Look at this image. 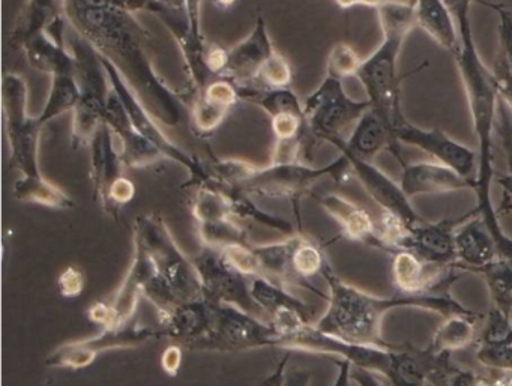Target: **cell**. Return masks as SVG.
I'll return each instance as SVG.
<instances>
[{
  "label": "cell",
  "mask_w": 512,
  "mask_h": 386,
  "mask_svg": "<svg viewBox=\"0 0 512 386\" xmlns=\"http://www.w3.org/2000/svg\"><path fill=\"white\" fill-rule=\"evenodd\" d=\"M322 277L325 278L329 289L328 299H326L328 308L314 325L320 331L350 343L395 349L398 344L383 340L382 320L388 311L397 310V308L433 311L440 314L443 319L455 314H466V316L476 314V311L464 307L457 299L452 298L448 289L431 290V292L416 293V295L397 292L392 296H377L344 281L334 271L331 263L323 269Z\"/></svg>",
  "instance_id": "1"
},
{
  "label": "cell",
  "mask_w": 512,
  "mask_h": 386,
  "mask_svg": "<svg viewBox=\"0 0 512 386\" xmlns=\"http://www.w3.org/2000/svg\"><path fill=\"white\" fill-rule=\"evenodd\" d=\"M457 23L460 49L454 53L458 73L466 89L473 131L478 139V170H476L475 194L478 199L475 211L485 224L499 220L497 209L491 202V182L496 178L493 167V134L496 131L499 94L493 73L485 67L473 41L470 26V4H455L448 7Z\"/></svg>",
  "instance_id": "2"
},
{
  "label": "cell",
  "mask_w": 512,
  "mask_h": 386,
  "mask_svg": "<svg viewBox=\"0 0 512 386\" xmlns=\"http://www.w3.org/2000/svg\"><path fill=\"white\" fill-rule=\"evenodd\" d=\"M28 82L19 73H7L2 82L5 131L10 146L11 163L20 172L13 193L19 202L67 211L74 200L53 184L40 169V142L43 124L28 112Z\"/></svg>",
  "instance_id": "3"
},
{
  "label": "cell",
  "mask_w": 512,
  "mask_h": 386,
  "mask_svg": "<svg viewBox=\"0 0 512 386\" xmlns=\"http://www.w3.org/2000/svg\"><path fill=\"white\" fill-rule=\"evenodd\" d=\"M209 167L212 178L221 185L241 191L250 197L289 200L301 227L302 197L311 194L316 182L331 176L338 184H344L352 175V167L344 155L328 166L314 167L304 161L295 163H269L257 166L241 158H217Z\"/></svg>",
  "instance_id": "4"
},
{
  "label": "cell",
  "mask_w": 512,
  "mask_h": 386,
  "mask_svg": "<svg viewBox=\"0 0 512 386\" xmlns=\"http://www.w3.org/2000/svg\"><path fill=\"white\" fill-rule=\"evenodd\" d=\"M383 40L380 46L362 61L356 79L362 83L374 112L392 130L395 124L406 118L401 101V79L398 61L404 41L416 26L413 2L389 0L377 8Z\"/></svg>",
  "instance_id": "5"
},
{
  "label": "cell",
  "mask_w": 512,
  "mask_h": 386,
  "mask_svg": "<svg viewBox=\"0 0 512 386\" xmlns=\"http://www.w3.org/2000/svg\"><path fill=\"white\" fill-rule=\"evenodd\" d=\"M133 247L149 257L157 277L170 287L179 302L203 298L193 259L181 250L163 215L149 212L134 220Z\"/></svg>",
  "instance_id": "6"
},
{
  "label": "cell",
  "mask_w": 512,
  "mask_h": 386,
  "mask_svg": "<svg viewBox=\"0 0 512 386\" xmlns=\"http://www.w3.org/2000/svg\"><path fill=\"white\" fill-rule=\"evenodd\" d=\"M68 46L76 56L80 85V100L71 113V142L74 149L89 148L106 122L112 86L100 55L88 41L73 31L68 35Z\"/></svg>",
  "instance_id": "7"
},
{
  "label": "cell",
  "mask_w": 512,
  "mask_h": 386,
  "mask_svg": "<svg viewBox=\"0 0 512 386\" xmlns=\"http://www.w3.org/2000/svg\"><path fill=\"white\" fill-rule=\"evenodd\" d=\"M254 251L259 259L262 277L289 289L299 287L316 293L325 301L328 299V295L320 292L311 281L316 275H322L329 263L328 256L323 245L307 233L299 230L281 241L254 245Z\"/></svg>",
  "instance_id": "8"
},
{
  "label": "cell",
  "mask_w": 512,
  "mask_h": 386,
  "mask_svg": "<svg viewBox=\"0 0 512 386\" xmlns=\"http://www.w3.org/2000/svg\"><path fill=\"white\" fill-rule=\"evenodd\" d=\"M371 109L368 98L355 100L344 91L343 80L326 74L316 91L304 100L305 125L314 142L337 148L346 142L359 119Z\"/></svg>",
  "instance_id": "9"
},
{
  "label": "cell",
  "mask_w": 512,
  "mask_h": 386,
  "mask_svg": "<svg viewBox=\"0 0 512 386\" xmlns=\"http://www.w3.org/2000/svg\"><path fill=\"white\" fill-rule=\"evenodd\" d=\"M100 58L101 62H103L104 70H106L107 77H109L110 86H112L113 91L118 95L119 101H121L122 107H124L125 112H127L133 127L163 152L166 161H172V163L179 164V166L187 170L188 175H190V182H188L190 187L208 181V179L211 178L209 167L203 164L200 158L194 157L190 152L181 148L178 143L173 142L169 134L164 130L166 127L149 112L148 107L142 103L139 95L128 85L121 71H119L112 62L103 58V56H100Z\"/></svg>",
  "instance_id": "10"
},
{
  "label": "cell",
  "mask_w": 512,
  "mask_h": 386,
  "mask_svg": "<svg viewBox=\"0 0 512 386\" xmlns=\"http://www.w3.org/2000/svg\"><path fill=\"white\" fill-rule=\"evenodd\" d=\"M280 334L271 322L235 305L215 304L212 328L193 352L238 353L278 347Z\"/></svg>",
  "instance_id": "11"
},
{
  "label": "cell",
  "mask_w": 512,
  "mask_h": 386,
  "mask_svg": "<svg viewBox=\"0 0 512 386\" xmlns=\"http://www.w3.org/2000/svg\"><path fill=\"white\" fill-rule=\"evenodd\" d=\"M164 334L160 326L143 325L133 319L124 325L101 329L100 334L83 340L62 344L46 359L47 367L79 368L89 367L100 353L106 350L131 349L152 340H160Z\"/></svg>",
  "instance_id": "12"
},
{
  "label": "cell",
  "mask_w": 512,
  "mask_h": 386,
  "mask_svg": "<svg viewBox=\"0 0 512 386\" xmlns=\"http://www.w3.org/2000/svg\"><path fill=\"white\" fill-rule=\"evenodd\" d=\"M191 259L199 275L203 298L215 304L235 305L266 319V314L251 295V280L230 265L221 250L202 245L199 253Z\"/></svg>",
  "instance_id": "13"
},
{
  "label": "cell",
  "mask_w": 512,
  "mask_h": 386,
  "mask_svg": "<svg viewBox=\"0 0 512 386\" xmlns=\"http://www.w3.org/2000/svg\"><path fill=\"white\" fill-rule=\"evenodd\" d=\"M148 13L157 16L169 29L181 49L185 71L190 80L191 94L199 95L206 86L217 79L212 76L206 64L209 44L202 32V14H191L179 8L170 7L161 0H154Z\"/></svg>",
  "instance_id": "14"
},
{
  "label": "cell",
  "mask_w": 512,
  "mask_h": 386,
  "mask_svg": "<svg viewBox=\"0 0 512 386\" xmlns=\"http://www.w3.org/2000/svg\"><path fill=\"white\" fill-rule=\"evenodd\" d=\"M391 133L400 145L403 143V145L415 146L430 155L433 161L451 167L464 178H476L478 152L452 139L440 128L425 130L413 125L409 119L403 118L392 127Z\"/></svg>",
  "instance_id": "15"
},
{
  "label": "cell",
  "mask_w": 512,
  "mask_h": 386,
  "mask_svg": "<svg viewBox=\"0 0 512 386\" xmlns=\"http://www.w3.org/2000/svg\"><path fill=\"white\" fill-rule=\"evenodd\" d=\"M469 217L470 212L461 218H443L436 223L422 220L404 232L398 239L395 250L410 251L433 268L454 271L452 268L457 263L455 230Z\"/></svg>",
  "instance_id": "16"
},
{
  "label": "cell",
  "mask_w": 512,
  "mask_h": 386,
  "mask_svg": "<svg viewBox=\"0 0 512 386\" xmlns=\"http://www.w3.org/2000/svg\"><path fill=\"white\" fill-rule=\"evenodd\" d=\"M344 157L349 160L352 175L361 182L362 187L367 191L370 199L376 203L380 212L395 215L407 227L415 226L424 220L413 208L412 202L404 194L401 185L389 178L376 164L353 157V155H344Z\"/></svg>",
  "instance_id": "17"
},
{
  "label": "cell",
  "mask_w": 512,
  "mask_h": 386,
  "mask_svg": "<svg viewBox=\"0 0 512 386\" xmlns=\"http://www.w3.org/2000/svg\"><path fill=\"white\" fill-rule=\"evenodd\" d=\"M275 52L277 47L272 43L266 20L259 16L250 34L230 47L226 70L221 77L238 86L251 85L256 82L260 71Z\"/></svg>",
  "instance_id": "18"
},
{
  "label": "cell",
  "mask_w": 512,
  "mask_h": 386,
  "mask_svg": "<svg viewBox=\"0 0 512 386\" xmlns=\"http://www.w3.org/2000/svg\"><path fill=\"white\" fill-rule=\"evenodd\" d=\"M67 14L64 0H26L10 32L8 44L22 50L25 44L40 34H49L58 41H68Z\"/></svg>",
  "instance_id": "19"
},
{
  "label": "cell",
  "mask_w": 512,
  "mask_h": 386,
  "mask_svg": "<svg viewBox=\"0 0 512 386\" xmlns=\"http://www.w3.org/2000/svg\"><path fill=\"white\" fill-rule=\"evenodd\" d=\"M164 337L191 350L208 335L214 319V302L206 298L179 302L167 310L157 311Z\"/></svg>",
  "instance_id": "20"
},
{
  "label": "cell",
  "mask_w": 512,
  "mask_h": 386,
  "mask_svg": "<svg viewBox=\"0 0 512 386\" xmlns=\"http://www.w3.org/2000/svg\"><path fill=\"white\" fill-rule=\"evenodd\" d=\"M311 196L328 212L329 217L337 221L341 236L386 253L385 242L380 238L379 224L367 209L338 193H311Z\"/></svg>",
  "instance_id": "21"
},
{
  "label": "cell",
  "mask_w": 512,
  "mask_h": 386,
  "mask_svg": "<svg viewBox=\"0 0 512 386\" xmlns=\"http://www.w3.org/2000/svg\"><path fill=\"white\" fill-rule=\"evenodd\" d=\"M106 124L115 134L127 169H146L166 161L163 152L133 127L113 89L110 91L109 104H107Z\"/></svg>",
  "instance_id": "22"
},
{
  "label": "cell",
  "mask_w": 512,
  "mask_h": 386,
  "mask_svg": "<svg viewBox=\"0 0 512 386\" xmlns=\"http://www.w3.org/2000/svg\"><path fill=\"white\" fill-rule=\"evenodd\" d=\"M400 185L410 200L422 194L454 193V191L476 188V178L467 179L445 164L437 161H418L407 163L400 161Z\"/></svg>",
  "instance_id": "23"
},
{
  "label": "cell",
  "mask_w": 512,
  "mask_h": 386,
  "mask_svg": "<svg viewBox=\"0 0 512 386\" xmlns=\"http://www.w3.org/2000/svg\"><path fill=\"white\" fill-rule=\"evenodd\" d=\"M337 149L340 154L353 155L371 163H374V158L383 151L391 152L398 163L406 160L401 152L400 143L394 139L388 125L374 112L373 107L364 113L346 142L340 143Z\"/></svg>",
  "instance_id": "24"
},
{
  "label": "cell",
  "mask_w": 512,
  "mask_h": 386,
  "mask_svg": "<svg viewBox=\"0 0 512 386\" xmlns=\"http://www.w3.org/2000/svg\"><path fill=\"white\" fill-rule=\"evenodd\" d=\"M455 251L457 263L452 269L463 274H475L499 257L496 242L475 209L455 230Z\"/></svg>",
  "instance_id": "25"
},
{
  "label": "cell",
  "mask_w": 512,
  "mask_h": 386,
  "mask_svg": "<svg viewBox=\"0 0 512 386\" xmlns=\"http://www.w3.org/2000/svg\"><path fill=\"white\" fill-rule=\"evenodd\" d=\"M89 149H91L92 188H94L95 199L103 206L113 184L125 176L124 170L127 167L122 160L115 134L106 122L92 140Z\"/></svg>",
  "instance_id": "26"
},
{
  "label": "cell",
  "mask_w": 512,
  "mask_h": 386,
  "mask_svg": "<svg viewBox=\"0 0 512 386\" xmlns=\"http://www.w3.org/2000/svg\"><path fill=\"white\" fill-rule=\"evenodd\" d=\"M154 274L155 269L149 257L139 248L133 247L130 268L115 295L107 301L112 311L113 325H124L134 319L139 299L142 298L143 290Z\"/></svg>",
  "instance_id": "27"
},
{
  "label": "cell",
  "mask_w": 512,
  "mask_h": 386,
  "mask_svg": "<svg viewBox=\"0 0 512 386\" xmlns=\"http://www.w3.org/2000/svg\"><path fill=\"white\" fill-rule=\"evenodd\" d=\"M475 358L491 370L512 371V322L496 308H491L484 332L475 343Z\"/></svg>",
  "instance_id": "28"
},
{
  "label": "cell",
  "mask_w": 512,
  "mask_h": 386,
  "mask_svg": "<svg viewBox=\"0 0 512 386\" xmlns=\"http://www.w3.org/2000/svg\"><path fill=\"white\" fill-rule=\"evenodd\" d=\"M26 59L34 70L49 74H76L77 61L68 41H58L49 34H40L29 40L23 47Z\"/></svg>",
  "instance_id": "29"
},
{
  "label": "cell",
  "mask_w": 512,
  "mask_h": 386,
  "mask_svg": "<svg viewBox=\"0 0 512 386\" xmlns=\"http://www.w3.org/2000/svg\"><path fill=\"white\" fill-rule=\"evenodd\" d=\"M416 26L424 29L440 47L454 55L460 49L457 23L445 0H413Z\"/></svg>",
  "instance_id": "30"
},
{
  "label": "cell",
  "mask_w": 512,
  "mask_h": 386,
  "mask_svg": "<svg viewBox=\"0 0 512 386\" xmlns=\"http://www.w3.org/2000/svg\"><path fill=\"white\" fill-rule=\"evenodd\" d=\"M238 86V85H236ZM239 98L245 103L253 104L274 119L281 115H304V101L290 88H266V86H238Z\"/></svg>",
  "instance_id": "31"
},
{
  "label": "cell",
  "mask_w": 512,
  "mask_h": 386,
  "mask_svg": "<svg viewBox=\"0 0 512 386\" xmlns=\"http://www.w3.org/2000/svg\"><path fill=\"white\" fill-rule=\"evenodd\" d=\"M251 295H253L254 301L262 308L268 319H271L278 311L292 308V310L299 311L310 322H313V308L283 284L275 283V281L266 277L251 278Z\"/></svg>",
  "instance_id": "32"
},
{
  "label": "cell",
  "mask_w": 512,
  "mask_h": 386,
  "mask_svg": "<svg viewBox=\"0 0 512 386\" xmlns=\"http://www.w3.org/2000/svg\"><path fill=\"white\" fill-rule=\"evenodd\" d=\"M481 314L476 313L472 316L466 314H455V316L446 317L443 322L437 326L434 332L431 346L439 352L454 353L457 350L464 349L473 343L475 338L476 323L481 319Z\"/></svg>",
  "instance_id": "33"
},
{
  "label": "cell",
  "mask_w": 512,
  "mask_h": 386,
  "mask_svg": "<svg viewBox=\"0 0 512 386\" xmlns=\"http://www.w3.org/2000/svg\"><path fill=\"white\" fill-rule=\"evenodd\" d=\"M80 100V85L76 74H59L52 77L49 97L38 119L43 127L65 113H73Z\"/></svg>",
  "instance_id": "34"
},
{
  "label": "cell",
  "mask_w": 512,
  "mask_h": 386,
  "mask_svg": "<svg viewBox=\"0 0 512 386\" xmlns=\"http://www.w3.org/2000/svg\"><path fill=\"white\" fill-rule=\"evenodd\" d=\"M484 278L488 292L493 299V308L499 310L503 316L511 319L512 316V259L497 257L494 262L488 263L484 268L475 272Z\"/></svg>",
  "instance_id": "35"
},
{
  "label": "cell",
  "mask_w": 512,
  "mask_h": 386,
  "mask_svg": "<svg viewBox=\"0 0 512 386\" xmlns=\"http://www.w3.org/2000/svg\"><path fill=\"white\" fill-rule=\"evenodd\" d=\"M238 218L230 217L223 220L197 224L202 245L214 248H226L230 245H250L247 230L238 223Z\"/></svg>",
  "instance_id": "36"
},
{
  "label": "cell",
  "mask_w": 512,
  "mask_h": 386,
  "mask_svg": "<svg viewBox=\"0 0 512 386\" xmlns=\"http://www.w3.org/2000/svg\"><path fill=\"white\" fill-rule=\"evenodd\" d=\"M224 187H226V185H224ZM226 188L229 190L230 200H232L233 215H235L238 220L256 221V223L269 227V229L277 230V232L284 233L286 236L295 233L293 232V226L290 221L284 220V218L278 217V215L271 214V212L263 211L247 194L233 190V188Z\"/></svg>",
  "instance_id": "37"
},
{
  "label": "cell",
  "mask_w": 512,
  "mask_h": 386,
  "mask_svg": "<svg viewBox=\"0 0 512 386\" xmlns=\"http://www.w3.org/2000/svg\"><path fill=\"white\" fill-rule=\"evenodd\" d=\"M496 133L500 137L503 152L506 157V173L496 176L497 184L503 188L502 208L512 209V113L499 98V107H497Z\"/></svg>",
  "instance_id": "38"
},
{
  "label": "cell",
  "mask_w": 512,
  "mask_h": 386,
  "mask_svg": "<svg viewBox=\"0 0 512 386\" xmlns=\"http://www.w3.org/2000/svg\"><path fill=\"white\" fill-rule=\"evenodd\" d=\"M229 113L227 107L218 106L203 95H196L190 109L191 125L200 136H209L221 127Z\"/></svg>",
  "instance_id": "39"
},
{
  "label": "cell",
  "mask_w": 512,
  "mask_h": 386,
  "mask_svg": "<svg viewBox=\"0 0 512 386\" xmlns=\"http://www.w3.org/2000/svg\"><path fill=\"white\" fill-rule=\"evenodd\" d=\"M362 61L364 59L359 58L356 50L349 44H335L329 52L328 61H326V74L344 82L349 77L358 76Z\"/></svg>",
  "instance_id": "40"
},
{
  "label": "cell",
  "mask_w": 512,
  "mask_h": 386,
  "mask_svg": "<svg viewBox=\"0 0 512 386\" xmlns=\"http://www.w3.org/2000/svg\"><path fill=\"white\" fill-rule=\"evenodd\" d=\"M293 82V68L283 53L275 52L266 62L257 77L256 85L266 88H290Z\"/></svg>",
  "instance_id": "41"
},
{
  "label": "cell",
  "mask_w": 512,
  "mask_h": 386,
  "mask_svg": "<svg viewBox=\"0 0 512 386\" xmlns=\"http://www.w3.org/2000/svg\"><path fill=\"white\" fill-rule=\"evenodd\" d=\"M485 5L493 8L499 16V50H497V55L502 56L506 67L512 73V14L500 5L490 4V2Z\"/></svg>",
  "instance_id": "42"
},
{
  "label": "cell",
  "mask_w": 512,
  "mask_h": 386,
  "mask_svg": "<svg viewBox=\"0 0 512 386\" xmlns=\"http://www.w3.org/2000/svg\"><path fill=\"white\" fill-rule=\"evenodd\" d=\"M491 73H493L497 94H499L500 100L506 104V107H508L512 113V73L508 70V67H506L502 56L496 55Z\"/></svg>",
  "instance_id": "43"
},
{
  "label": "cell",
  "mask_w": 512,
  "mask_h": 386,
  "mask_svg": "<svg viewBox=\"0 0 512 386\" xmlns=\"http://www.w3.org/2000/svg\"><path fill=\"white\" fill-rule=\"evenodd\" d=\"M85 289V274L79 268L68 266L59 275V290L65 298H77Z\"/></svg>",
  "instance_id": "44"
},
{
  "label": "cell",
  "mask_w": 512,
  "mask_h": 386,
  "mask_svg": "<svg viewBox=\"0 0 512 386\" xmlns=\"http://www.w3.org/2000/svg\"><path fill=\"white\" fill-rule=\"evenodd\" d=\"M182 364V346L173 343L167 347L161 356V365L163 370L166 371L169 376H178L179 370H181Z\"/></svg>",
  "instance_id": "45"
},
{
  "label": "cell",
  "mask_w": 512,
  "mask_h": 386,
  "mask_svg": "<svg viewBox=\"0 0 512 386\" xmlns=\"http://www.w3.org/2000/svg\"><path fill=\"white\" fill-rule=\"evenodd\" d=\"M313 373L305 368H290L284 371L283 379L278 386H310Z\"/></svg>",
  "instance_id": "46"
},
{
  "label": "cell",
  "mask_w": 512,
  "mask_h": 386,
  "mask_svg": "<svg viewBox=\"0 0 512 386\" xmlns=\"http://www.w3.org/2000/svg\"><path fill=\"white\" fill-rule=\"evenodd\" d=\"M352 380L358 386H385L382 380L379 379V374L365 370V368L353 367Z\"/></svg>",
  "instance_id": "47"
},
{
  "label": "cell",
  "mask_w": 512,
  "mask_h": 386,
  "mask_svg": "<svg viewBox=\"0 0 512 386\" xmlns=\"http://www.w3.org/2000/svg\"><path fill=\"white\" fill-rule=\"evenodd\" d=\"M334 362L338 367V376L334 386H349L350 380H352V362L343 358H334Z\"/></svg>",
  "instance_id": "48"
},
{
  "label": "cell",
  "mask_w": 512,
  "mask_h": 386,
  "mask_svg": "<svg viewBox=\"0 0 512 386\" xmlns=\"http://www.w3.org/2000/svg\"><path fill=\"white\" fill-rule=\"evenodd\" d=\"M335 4L338 7L343 8V10H349V8L359 7H368V8H380L382 5H385L389 0H334Z\"/></svg>",
  "instance_id": "49"
},
{
  "label": "cell",
  "mask_w": 512,
  "mask_h": 386,
  "mask_svg": "<svg viewBox=\"0 0 512 386\" xmlns=\"http://www.w3.org/2000/svg\"><path fill=\"white\" fill-rule=\"evenodd\" d=\"M161 2L188 13H202V0H161Z\"/></svg>",
  "instance_id": "50"
},
{
  "label": "cell",
  "mask_w": 512,
  "mask_h": 386,
  "mask_svg": "<svg viewBox=\"0 0 512 386\" xmlns=\"http://www.w3.org/2000/svg\"><path fill=\"white\" fill-rule=\"evenodd\" d=\"M472 386H496L494 385V376H485V374L478 373V377H476Z\"/></svg>",
  "instance_id": "51"
},
{
  "label": "cell",
  "mask_w": 512,
  "mask_h": 386,
  "mask_svg": "<svg viewBox=\"0 0 512 386\" xmlns=\"http://www.w3.org/2000/svg\"><path fill=\"white\" fill-rule=\"evenodd\" d=\"M238 0H214L215 7L221 8V10H229Z\"/></svg>",
  "instance_id": "52"
},
{
  "label": "cell",
  "mask_w": 512,
  "mask_h": 386,
  "mask_svg": "<svg viewBox=\"0 0 512 386\" xmlns=\"http://www.w3.org/2000/svg\"><path fill=\"white\" fill-rule=\"evenodd\" d=\"M463 2L473 5V2H476V0H445L446 7H451V5L455 4H463Z\"/></svg>",
  "instance_id": "53"
}]
</instances>
